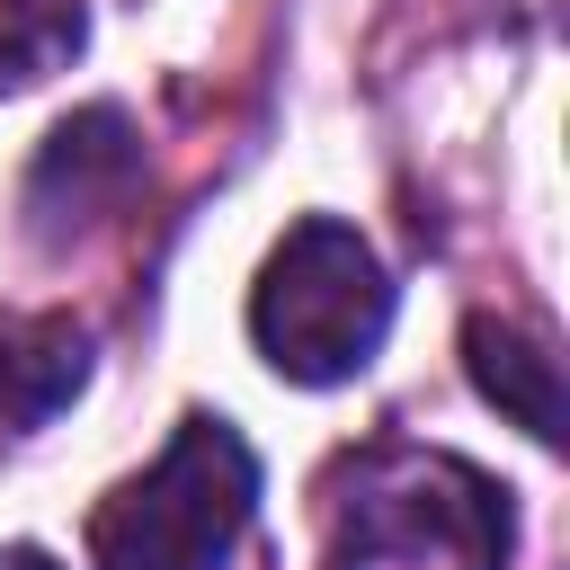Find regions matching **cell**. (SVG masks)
I'll return each mask as SVG.
<instances>
[{
    "label": "cell",
    "instance_id": "8992f818",
    "mask_svg": "<svg viewBox=\"0 0 570 570\" xmlns=\"http://www.w3.org/2000/svg\"><path fill=\"white\" fill-rule=\"evenodd\" d=\"M89 321L71 312H9L0 321V419L9 428H45L80 383H89Z\"/></svg>",
    "mask_w": 570,
    "mask_h": 570
},
{
    "label": "cell",
    "instance_id": "7a4b0ae2",
    "mask_svg": "<svg viewBox=\"0 0 570 570\" xmlns=\"http://www.w3.org/2000/svg\"><path fill=\"white\" fill-rule=\"evenodd\" d=\"M258 517V454L232 419L187 410L169 445L89 508L98 570H232Z\"/></svg>",
    "mask_w": 570,
    "mask_h": 570
},
{
    "label": "cell",
    "instance_id": "3957f363",
    "mask_svg": "<svg viewBox=\"0 0 570 570\" xmlns=\"http://www.w3.org/2000/svg\"><path fill=\"white\" fill-rule=\"evenodd\" d=\"M383 330H392V276H383L374 240L356 223H338V214H303L267 249V267L249 285V338H258V356L285 383L330 392V383H356L374 365Z\"/></svg>",
    "mask_w": 570,
    "mask_h": 570
},
{
    "label": "cell",
    "instance_id": "52a82bcc",
    "mask_svg": "<svg viewBox=\"0 0 570 570\" xmlns=\"http://www.w3.org/2000/svg\"><path fill=\"white\" fill-rule=\"evenodd\" d=\"M0 570H62L45 543H0Z\"/></svg>",
    "mask_w": 570,
    "mask_h": 570
},
{
    "label": "cell",
    "instance_id": "6da1fadb",
    "mask_svg": "<svg viewBox=\"0 0 570 570\" xmlns=\"http://www.w3.org/2000/svg\"><path fill=\"white\" fill-rule=\"evenodd\" d=\"M508 543L517 517L481 463L436 445H374L330 499L321 570H508Z\"/></svg>",
    "mask_w": 570,
    "mask_h": 570
},
{
    "label": "cell",
    "instance_id": "277c9868",
    "mask_svg": "<svg viewBox=\"0 0 570 570\" xmlns=\"http://www.w3.org/2000/svg\"><path fill=\"white\" fill-rule=\"evenodd\" d=\"M134 178H142V142H134L125 107H80V116H62L45 134V151L27 169V196H18L27 205V232L45 249L80 240L89 223H107L134 196Z\"/></svg>",
    "mask_w": 570,
    "mask_h": 570
},
{
    "label": "cell",
    "instance_id": "5b68a950",
    "mask_svg": "<svg viewBox=\"0 0 570 570\" xmlns=\"http://www.w3.org/2000/svg\"><path fill=\"white\" fill-rule=\"evenodd\" d=\"M463 365H472L481 401H499L534 445H561V436H570V410H561V356H552L525 321H508V312H472V321H463Z\"/></svg>",
    "mask_w": 570,
    "mask_h": 570
}]
</instances>
